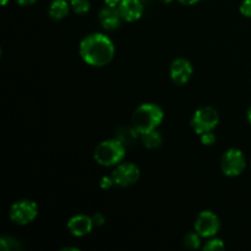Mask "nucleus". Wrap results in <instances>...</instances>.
<instances>
[{
  "label": "nucleus",
  "mask_w": 251,
  "mask_h": 251,
  "mask_svg": "<svg viewBox=\"0 0 251 251\" xmlns=\"http://www.w3.org/2000/svg\"><path fill=\"white\" fill-rule=\"evenodd\" d=\"M78 51L87 65L102 68L113 60L115 47L112 39L103 33L87 34L78 46Z\"/></svg>",
  "instance_id": "f257e3e1"
},
{
  "label": "nucleus",
  "mask_w": 251,
  "mask_h": 251,
  "mask_svg": "<svg viewBox=\"0 0 251 251\" xmlns=\"http://www.w3.org/2000/svg\"><path fill=\"white\" fill-rule=\"evenodd\" d=\"M163 109L156 103H144L132 114V125L139 134L144 135L156 130L163 122Z\"/></svg>",
  "instance_id": "f03ea898"
},
{
  "label": "nucleus",
  "mask_w": 251,
  "mask_h": 251,
  "mask_svg": "<svg viewBox=\"0 0 251 251\" xmlns=\"http://www.w3.org/2000/svg\"><path fill=\"white\" fill-rule=\"evenodd\" d=\"M125 157V147L118 140H105L97 145L93 158L100 166H118Z\"/></svg>",
  "instance_id": "7ed1b4c3"
},
{
  "label": "nucleus",
  "mask_w": 251,
  "mask_h": 251,
  "mask_svg": "<svg viewBox=\"0 0 251 251\" xmlns=\"http://www.w3.org/2000/svg\"><path fill=\"white\" fill-rule=\"evenodd\" d=\"M220 123V114L213 107L199 108L193 115L191 126L198 135L212 131Z\"/></svg>",
  "instance_id": "20e7f679"
},
{
  "label": "nucleus",
  "mask_w": 251,
  "mask_h": 251,
  "mask_svg": "<svg viewBox=\"0 0 251 251\" xmlns=\"http://www.w3.org/2000/svg\"><path fill=\"white\" fill-rule=\"evenodd\" d=\"M38 215V206L34 201L20 200L10 207V220L20 226H26L33 222Z\"/></svg>",
  "instance_id": "39448f33"
},
{
  "label": "nucleus",
  "mask_w": 251,
  "mask_h": 251,
  "mask_svg": "<svg viewBox=\"0 0 251 251\" xmlns=\"http://www.w3.org/2000/svg\"><path fill=\"white\" fill-rule=\"evenodd\" d=\"M247 167V159L239 149H229L221 159V168L225 176L234 178L240 176Z\"/></svg>",
  "instance_id": "423d86ee"
},
{
  "label": "nucleus",
  "mask_w": 251,
  "mask_h": 251,
  "mask_svg": "<svg viewBox=\"0 0 251 251\" xmlns=\"http://www.w3.org/2000/svg\"><path fill=\"white\" fill-rule=\"evenodd\" d=\"M221 229V222L218 216L212 211H202L199 213L195 221V230L202 238L216 237Z\"/></svg>",
  "instance_id": "0eeeda50"
},
{
  "label": "nucleus",
  "mask_w": 251,
  "mask_h": 251,
  "mask_svg": "<svg viewBox=\"0 0 251 251\" xmlns=\"http://www.w3.org/2000/svg\"><path fill=\"white\" fill-rule=\"evenodd\" d=\"M112 178L115 185L123 186V188L131 186L140 179V168L131 162L120 163L113 171Z\"/></svg>",
  "instance_id": "6e6552de"
},
{
  "label": "nucleus",
  "mask_w": 251,
  "mask_h": 251,
  "mask_svg": "<svg viewBox=\"0 0 251 251\" xmlns=\"http://www.w3.org/2000/svg\"><path fill=\"white\" fill-rule=\"evenodd\" d=\"M193 65L190 61L185 58H176L171 64L169 69V75H171L172 81L176 85H185L190 80L193 75Z\"/></svg>",
  "instance_id": "1a4fd4ad"
},
{
  "label": "nucleus",
  "mask_w": 251,
  "mask_h": 251,
  "mask_svg": "<svg viewBox=\"0 0 251 251\" xmlns=\"http://www.w3.org/2000/svg\"><path fill=\"white\" fill-rule=\"evenodd\" d=\"M95 223L92 217L87 215H76L69 220L68 229L74 237L82 238L92 232Z\"/></svg>",
  "instance_id": "9d476101"
},
{
  "label": "nucleus",
  "mask_w": 251,
  "mask_h": 251,
  "mask_svg": "<svg viewBox=\"0 0 251 251\" xmlns=\"http://www.w3.org/2000/svg\"><path fill=\"white\" fill-rule=\"evenodd\" d=\"M123 21L134 22L144 15V5L141 0H122L118 6Z\"/></svg>",
  "instance_id": "9b49d317"
},
{
  "label": "nucleus",
  "mask_w": 251,
  "mask_h": 251,
  "mask_svg": "<svg viewBox=\"0 0 251 251\" xmlns=\"http://www.w3.org/2000/svg\"><path fill=\"white\" fill-rule=\"evenodd\" d=\"M98 20H100V25L103 28L112 31V29H117L118 27L122 25V16L119 14L118 7H110L105 5L98 14Z\"/></svg>",
  "instance_id": "f8f14e48"
},
{
  "label": "nucleus",
  "mask_w": 251,
  "mask_h": 251,
  "mask_svg": "<svg viewBox=\"0 0 251 251\" xmlns=\"http://www.w3.org/2000/svg\"><path fill=\"white\" fill-rule=\"evenodd\" d=\"M70 5H69L68 0H53L49 6V16L53 20H63L65 19L70 11Z\"/></svg>",
  "instance_id": "ddd939ff"
},
{
  "label": "nucleus",
  "mask_w": 251,
  "mask_h": 251,
  "mask_svg": "<svg viewBox=\"0 0 251 251\" xmlns=\"http://www.w3.org/2000/svg\"><path fill=\"white\" fill-rule=\"evenodd\" d=\"M141 136H142V144H144V146L149 150L157 149V147L161 146L162 141H163L162 135L159 134L157 130H153V131L151 132H147V134L141 135Z\"/></svg>",
  "instance_id": "4468645a"
},
{
  "label": "nucleus",
  "mask_w": 251,
  "mask_h": 251,
  "mask_svg": "<svg viewBox=\"0 0 251 251\" xmlns=\"http://www.w3.org/2000/svg\"><path fill=\"white\" fill-rule=\"evenodd\" d=\"M201 235L198 232H190L184 237V247L190 250H196L201 247Z\"/></svg>",
  "instance_id": "2eb2a0df"
},
{
  "label": "nucleus",
  "mask_w": 251,
  "mask_h": 251,
  "mask_svg": "<svg viewBox=\"0 0 251 251\" xmlns=\"http://www.w3.org/2000/svg\"><path fill=\"white\" fill-rule=\"evenodd\" d=\"M0 248L2 251H20L22 249L19 240L15 239L14 237H1Z\"/></svg>",
  "instance_id": "dca6fc26"
},
{
  "label": "nucleus",
  "mask_w": 251,
  "mask_h": 251,
  "mask_svg": "<svg viewBox=\"0 0 251 251\" xmlns=\"http://www.w3.org/2000/svg\"><path fill=\"white\" fill-rule=\"evenodd\" d=\"M70 6L75 14L83 15L90 10V1L88 0H70Z\"/></svg>",
  "instance_id": "f3484780"
},
{
  "label": "nucleus",
  "mask_w": 251,
  "mask_h": 251,
  "mask_svg": "<svg viewBox=\"0 0 251 251\" xmlns=\"http://www.w3.org/2000/svg\"><path fill=\"white\" fill-rule=\"evenodd\" d=\"M226 245L222 239L218 238H210L205 245H203V250L205 251H215V250H225Z\"/></svg>",
  "instance_id": "a211bd4d"
},
{
  "label": "nucleus",
  "mask_w": 251,
  "mask_h": 251,
  "mask_svg": "<svg viewBox=\"0 0 251 251\" xmlns=\"http://www.w3.org/2000/svg\"><path fill=\"white\" fill-rule=\"evenodd\" d=\"M200 136L201 142H202V145H205V146H212L216 142V140H217V137H216V135L213 134L212 131H207L205 132V134H201Z\"/></svg>",
  "instance_id": "6ab92c4d"
},
{
  "label": "nucleus",
  "mask_w": 251,
  "mask_h": 251,
  "mask_svg": "<svg viewBox=\"0 0 251 251\" xmlns=\"http://www.w3.org/2000/svg\"><path fill=\"white\" fill-rule=\"evenodd\" d=\"M240 14L245 17H251V0H244L240 4Z\"/></svg>",
  "instance_id": "aec40b11"
},
{
  "label": "nucleus",
  "mask_w": 251,
  "mask_h": 251,
  "mask_svg": "<svg viewBox=\"0 0 251 251\" xmlns=\"http://www.w3.org/2000/svg\"><path fill=\"white\" fill-rule=\"evenodd\" d=\"M113 185H114V180H113L112 176H104L102 179H100V189H103V190H108V189L112 188Z\"/></svg>",
  "instance_id": "412c9836"
},
{
  "label": "nucleus",
  "mask_w": 251,
  "mask_h": 251,
  "mask_svg": "<svg viewBox=\"0 0 251 251\" xmlns=\"http://www.w3.org/2000/svg\"><path fill=\"white\" fill-rule=\"evenodd\" d=\"M92 220H93V223H95L96 227H100V226H103V225H104V222H105L104 216H103L100 212L96 213L95 216H92Z\"/></svg>",
  "instance_id": "4be33fe9"
},
{
  "label": "nucleus",
  "mask_w": 251,
  "mask_h": 251,
  "mask_svg": "<svg viewBox=\"0 0 251 251\" xmlns=\"http://www.w3.org/2000/svg\"><path fill=\"white\" fill-rule=\"evenodd\" d=\"M122 0H104V4L110 7H118Z\"/></svg>",
  "instance_id": "5701e85b"
},
{
  "label": "nucleus",
  "mask_w": 251,
  "mask_h": 251,
  "mask_svg": "<svg viewBox=\"0 0 251 251\" xmlns=\"http://www.w3.org/2000/svg\"><path fill=\"white\" fill-rule=\"evenodd\" d=\"M15 1H16L19 5H21V6H28V5L34 4L37 0H15Z\"/></svg>",
  "instance_id": "b1692460"
},
{
  "label": "nucleus",
  "mask_w": 251,
  "mask_h": 251,
  "mask_svg": "<svg viewBox=\"0 0 251 251\" xmlns=\"http://www.w3.org/2000/svg\"><path fill=\"white\" fill-rule=\"evenodd\" d=\"M180 4L185 5V6H190V5H195L198 4L199 1H201V0H178Z\"/></svg>",
  "instance_id": "393cba45"
},
{
  "label": "nucleus",
  "mask_w": 251,
  "mask_h": 251,
  "mask_svg": "<svg viewBox=\"0 0 251 251\" xmlns=\"http://www.w3.org/2000/svg\"><path fill=\"white\" fill-rule=\"evenodd\" d=\"M61 251H80V249H77V248H73V247H66V248H63Z\"/></svg>",
  "instance_id": "a878e982"
},
{
  "label": "nucleus",
  "mask_w": 251,
  "mask_h": 251,
  "mask_svg": "<svg viewBox=\"0 0 251 251\" xmlns=\"http://www.w3.org/2000/svg\"><path fill=\"white\" fill-rule=\"evenodd\" d=\"M247 118H248V122L251 124V107L248 109V113H247Z\"/></svg>",
  "instance_id": "bb28decb"
},
{
  "label": "nucleus",
  "mask_w": 251,
  "mask_h": 251,
  "mask_svg": "<svg viewBox=\"0 0 251 251\" xmlns=\"http://www.w3.org/2000/svg\"><path fill=\"white\" fill-rule=\"evenodd\" d=\"M162 2H164V4H171L172 1H173V0H161Z\"/></svg>",
  "instance_id": "cd10ccee"
},
{
  "label": "nucleus",
  "mask_w": 251,
  "mask_h": 251,
  "mask_svg": "<svg viewBox=\"0 0 251 251\" xmlns=\"http://www.w3.org/2000/svg\"><path fill=\"white\" fill-rule=\"evenodd\" d=\"M0 1H1V5H2V6H5V5L7 4V1H9V0H0Z\"/></svg>",
  "instance_id": "c85d7f7f"
}]
</instances>
